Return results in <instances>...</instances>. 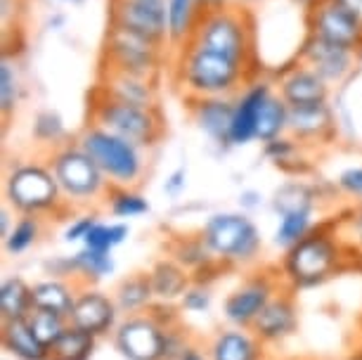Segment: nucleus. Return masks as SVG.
I'll list each match as a JSON object with an SVG mask.
<instances>
[{
	"label": "nucleus",
	"mask_w": 362,
	"mask_h": 360,
	"mask_svg": "<svg viewBox=\"0 0 362 360\" xmlns=\"http://www.w3.org/2000/svg\"><path fill=\"white\" fill-rule=\"evenodd\" d=\"M199 237L223 266H247L258 259L263 249L261 228L244 211L211 214Z\"/></svg>",
	"instance_id": "39448f33"
},
{
	"label": "nucleus",
	"mask_w": 362,
	"mask_h": 360,
	"mask_svg": "<svg viewBox=\"0 0 362 360\" xmlns=\"http://www.w3.org/2000/svg\"><path fill=\"white\" fill-rule=\"evenodd\" d=\"M69 259V273L74 275H83L88 282H100L109 277L116 270L114 256L105 254V251H95L88 247H81L74 256H66Z\"/></svg>",
	"instance_id": "473e14b6"
},
{
	"label": "nucleus",
	"mask_w": 362,
	"mask_h": 360,
	"mask_svg": "<svg viewBox=\"0 0 362 360\" xmlns=\"http://www.w3.org/2000/svg\"><path fill=\"white\" fill-rule=\"evenodd\" d=\"M26 323L31 325L33 335L38 337V342L43 346H50L62 337V332L69 327V318L59 315V313H52V310H40V308H33Z\"/></svg>",
	"instance_id": "58836bf2"
},
{
	"label": "nucleus",
	"mask_w": 362,
	"mask_h": 360,
	"mask_svg": "<svg viewBox=\"0 0 362 360\" xmlns=\"http://www.w3.org/2000/svg\"><path fill=\"white\" fill-rule=\"evenodd\" d=\"M185 187H187V168L177 166L175 171L168 173L166 182H163V192L175 199V197H180L182 192H185Z\"/></svg>",
	"instance_id": "49530a36"
},
{
	"label": "nucleus",
	"mask_w": 362,
	"mask_h": 360,
	"mask_svg": "<svg viewBox=\"0 0 362 360\" xmlns=\"http://www.w3.org/2000/svg\"><path fill=\"white\" fill-rule=\"evenodd\" d=\"M102 93L114 100L128 102V105L149 107L156 110L159 107V79L138 76V74L114 71V69H100L98 86Z\"/></svg>",
	"instance_id": "6ab92c4d"
},
{
	"label": "nucleus",
	"mask_w": 362,
	"mask_h": 360,
	"mask_svg": "<svg viewBox=\"0 0 362 360\" xmlns=\"http://www.w3.org/2000/svg\"><path fill=\"white\" fill-rule=\"evenodd\" d=\"M19 102H22V79H19L17 66L10 59H3L0 64V112H3L5 121L17 112Z\"/></svg>",
	"instance_id": "ea45409f"
},
{
	"label": "nucleus",
	"mask_w": 362,
	"mask_h": 360,
	"mask_svg": "<svg viewBox=\"0 0 362 360\" xmlns=\"http://www.w3.org/2000/svg\"><path fill=\"white\" fill-rule=\"evenodd\" d=\"M47 164L59 182L64 199L69 202L88 204L100 199V197H107V192L112 190L107 175L100 171V166L88 157L78 142H66V145L52 149Z\"/></svg>",
	"instance_id": "6e6552de"
},
{
	"label": "nucleus",
	"mask_w": 362,
	"mask_h": 360,
	"mask_svg": "<svg viewBox=\"0 0 362 360\" xmlns=\"http://www.w3.org/2000/svg\"><path fill=\"white\" fill-rule=\"evenodd\" d=\"M128 235H131V228H128L126 221H114V223L98 221L83 240V247L112 254L116 247H121L128 240Z\"/></svg>",
	"instance_id": "4c0bfd02"
},
{
	"label": "nucleus",
	"mask_w": 362,
	"mask_h": 360,
	"mask_svg": "<svg viewBox=\"0 0 362 360\" xmlns=\"http://www.w3.org/2000/svg\"><path fill=\"white\" fill-rule=\"evenodd\" d=\"M317 202H320V192L303 180L284 182L282 187L275 190V194L270 199L277 216L293 214V211H315Z\"/></svg>",
	"instance_id": "c756f323"
},
{
	"label": "nucleus",
	"mask_w": 362,
	"mask_h": 360,
	"mask_svg": "<svg viewBox=\"0 0 362 360\" xmlns=\"http://www.w3.org/2000/svg\"><path fill=\"white\" fill-rule=\"evenodd\" d=\"M279 291V280L270 273L247 277L223 301V315L232 327H249Z\"/></svg>",
	"instance_id": "f8f14e48"
},
{
	"label": "nucleus",
	"mask_w": 362,
	"mask_h": 360,
	"mask_svg": "<svg viewBox=\"0 0 362 360\" xmlns=\"http://www.w3.org/2000/svg\"><path fill=\"white\" fill-rule=\"evenodd\" d=\"M192 43L261 71V66H256V24L251 8L232 3L221 10H206L199 19Z\"/></svg>",
	"instance_id": "7ed1b4c3"
},
{
	"label": "nucleus",
	"mask_w": 362,
	"mask_h": 360,
	"mask_svg": "<svg viewBox=\"0 0 362 360\" xmlns=\"http://www.w3.org/2000/svg\"><path fill=\"white\" fill-rule=\"evenodd\" d=\"M334 226H337V233L341 240L351 237V242L344 244L348 254L358 251V256H362V204H358V207L348 211V219H344L341 223H334Z\"/></svg>",
	"instance_id": "79ce46f5"
},
{
	"label": "nucleus",
	"mask_w": 362,
	"mask_h": 360,
	"mask_svg": "<svg viewBox=\"0 0 362 360\" xmlns=\"http://www.w3.org/2000/svg\"><path fill=\"white\" fill-rule=\"evenodd\" d=\"M194 126L218 147L230 145L232 117H235V98H197L185 100Z\"/></svg>",
	"instance_id": "aec40b11"
},
{
	"label": "nucleus",
	"mask_w": 362,
	"mask_h": 360,
	"mask_svg": "<svg viewBox=\"0 0 362 360\" xmlns=\"http://www.w3.org/2000/svg\"><path fill=\"white\" fill-rule=\"evenodd\" d=\"M305 31L351 50L362 43V26L339 0H317L305 8Z\"/></svg>",
	"instance_id": "ddd939ff"
},
{
	"label": "nucleus",
	"mask_w": 362,
	"mask_h": 360,
	"mask_svg": "<svg viewBox=\"0 0 362 360\" xmlns=\"http://www.w3.org/2000/svg\"><path fill=\"white\" fill-rule=\"evenodd\" d=\"M0 339H3V349L19 360H50V349L38 342L26 318L3 323Z\"/></svg>",
	"instance_id": "393cba45"
},
{
	"label": "nucleus",
	"mask_w": 362,
	"mask_h": 360,
	"mask_svg": "<svg viewBox=\"0 0 362 360\" xmlns=\"http://www.w3.org/2000/svg\"><path fill=\"white\" fill-rule=\"evenodd\" d=\"M166 45H159L140 33H133L124 26L109 24L102 43V69L138 74V76L159 79L166 62Z\"/></svg>",
	"instance_id": "1a4fd4ad"
},
{
	"label": "nucleus",
	"mask_w": 362,
	"mask_h": 360,
	"mask_svg": "<svg viewBox=\"0 0 362 360\" xmlns=\"http://www.w3.org/2000/svg\"><path fill=\"white\" fill-rule=\"evenodd\" d=\"M296 59L313 66L329 86L344 83L348 76H353L355 66H360L358 57H355V50L329 43V40L313 36V33H305L303 36V43L298 45Z\"/></svg>",
	"instance_id": "4468645a"
},
{
	"label": "nucleus",
	"mask_w": 362,
	"mask_h": 360,
	"mask_svg": "<svg viewBox=\"0 0 362 360\" xmlns=\"http://www.w3.org/2000/svg\"><path fill=\"white\" fill-rule=\"evenodd\" d=\"M76 142L100 166L112 187H135L147 171L145 149L102 126L88 124Z\"/></svg>",
	"instance_id": "20e7f679"
},
{
	"label": "nucleus",
	"mask_w": 362,
	"mask_h": 360,
	"mask_svg": "<svg viewBox=\"0 0 362 360\" xmlns=\"http://www.w3.org/2000/svg\"><path fill=\"white\" fill-rule=\"evenodd\" d=\"M166 327L149 313L126 315L114 330V346L126 360H163Z\"/></svg>",
	"instance_id": "9d476101"
},
{
	"label": "nucleus",
	"mask_w": 362,
	"mask_h": 360,
	"mask_svg": "<svg viewBox=\"0 0 362 360\" xmlns=\"http://www.w3.org/2000/svg\"><path fill=\"white\" fill-rule=\"evenodd\" d=\"M177 360H211V358H209V353H204V351L199 349V346H192V344H189L187 349L180 353V358H177Z\"/></svg>",
	"instance_id": "8fccbe9b"
},
{
	"label": "nucleus",
	"mask_w": 362,
	"mask_h": 360,
	"mask_svg": "<svg viewBox=\"0 0 362 360\" xmlns=\"http://www.w3.org/2000/svg\"><path fill=\"white\" fill-rule=\"evenodd\" d=\"M346 247L337 233V226L322 223L305 235L298 244L284 251L282 275L291 291L313 289L337 275L346 261Z\"/></svg>",
	"instance_id": "f03ea898"
},
{
	"label": "nucleus",
	"mask_w": 362,
	"mask_h": 360,
	"mask_svg": "<svg viewBox=\"0 0 362 360\" xmlns=\"http://www.w3.org/2000/svg\"><path fill=\"white\" fill-rule=\"evenodd\" d=\"M206 353L211 360H263V342L249 327H228L216 332Z\"/></svg>",
	"instance_id": "4be33fe9"
},
{
	"label": "nucleus",
	"mask_w": 362,
	"mask_h": 360,
	"mask_svg": "<svg viewBox=\"0 0 362 360\" xmlns=\"http://www.w3.org/2000/svg\"><path fill=\"white\" fill-rule=\"evenodd\" d=\"M275 91L289 107L320 105V102H329L332 98V86L313 66L298 59L275 74Z\"/></svg>",
	"instance_id": "dca6fc26"
},
{
	"label": "nucleus",
	"mask_w": 362,
	"mask_h": 360,
	"mask_svg": "<svg viewBox=\"0 0 362 360\" xmlns=\"http://www.w3.org/2000/svg\"><path fill=\"white\" fill-rule=\"evenodd\" d=\"M286 133H289V105H286L275 91L268 98V102H265L261 117H258L256 140L265 145V142L282 138V135H286Z\"/></svg>",
	"instance_id": "2f4dec72"
},
{
	"label": "nucleus",
	"mask_w": 362,
	"mask_h": 360,
	"mask_svg": "<svg viewBox=\"0 0 362 360\" xmlns=\"http://www.w3.org/2000/svg\"><path fill=\"white\" fill-rule=\"evenodd\" d=\"M31 135L38 145H45L52 149L66 145V138H69V131H66V124L62 119V114L57 110H40L36 117H33L31 124Z\"/></svg>",
	"instance_id": "f704fd0d"
},
{
	"label": "nucleus",
	"mask_w": 362,
	"mask_h": 360,
	"mask_svg": "<svg viewBox=\"0 0 362 360\" xmlns=\"http://www.w3.org/2000/svg\"><path fill=\"white\" fill-rule=\"evenodd\" d=\"M149 282H152L156 301L173 303V301H180L182 294L189 289V284L194 280L177 261L161 259L154 263L152 270H149Z\"/></svg>",
	"instance_id": "b1692460"
},
{
	"label": "nucleus",
	"mask_w": 362,
	"mask_h": 360,
	"mask_svg": "<svg viewBox=\"0 0 362 360\" xmlns=\"http://www.w3.org/2000/svg\"><path fill=\"white\" fill-rule=\"evenodd\" d=\"M211 306H214V291H211L209 284L197 282V280L189 284V289L180 298V308L185 310V313H192V315L209 313Z\"/></svg>",
	"instance_id": "37998d69"
},
{
	"label": "nucleus",
	"mask_w": 362,
	"mask_h": 360,
	"mask_svg": "<svg viewBox=\"0 0 362 360\" xmlns=\"http://www.w3.org/2000/svg\"><path fill=\"white\" fill-rule=\"evenodd\" d=\"M31 294H33V308L52 310V313L69 318L78 291L66 280H62V277H47V280L31 284Z\"/></svg>",
	"instance_id": "bb28decb"
},
{
	"label": "nucleus",
	"mask_w": 362,
	"mask_h": 360,
	"mask_svg": "<svg viewBox=\"0 0 362 360\" xmlns=\"http://www.w3.org/2000/svg\"><path fill=\"white\" fill-rule=\"evenodd\" d=\"M31 310H33L31 284L17 275L5 277L3 284H0V315H3V323L24 320V318H29Z\"/></svg>",
	"instance_id": "c85d7f7f"
},
{
	"label": "nucleus",
	"mask_w": 362,
	"mask_h": 360,
	"mask_svg": "<svg viewBox=\"0 0 362 360\" xmlns=\"http://www.w3.org/2000/svg\"><path fill=\"white\" fill-rule=\"evenodd\" d=\"M100 221V216L98 214H86V216H81V219H74L69 226H66V230H64V242H69V244H74V242H81L83 244V240L88 237V233L95 228V223Z\"/></svg>",
	"instance_id": "a18cd8bd"
},
{
	"label": "nucleus",
	"mask_w": 362,
	"mask_h": 360,
	"mask_svg": "<svg viewBox=\"0 0 362 360\" xmlns=\"http://www.w3.org/2000/svg\"><path fill=\"white\" fill-rule=\"evenodd\" d=\"M119 315H121V310H119V306H116L114 296H107L105 291H100V289L83 287V289H78L76 301H74V308L69 313V325L100 339L119 327V323H121Z\"/></svg>",
	"instance_id": "f3484780"
},
{
	"label": "nucleus",
	"mask_w": 362,
	"mask_h": 360,
	"mask_svg": "<svg viewBox=\"0 0 362 360\" xmlns=\"http://www.w3.org/2000/svg\"><path fill=\"white\" fill-rule=\"evenodd\" d=\"M47 26H50V29H54V31H59L64 26V15H54V17H50L47 19Z\"/></svg>",
	"instance_id": "864d4df0"
},
{
	"label": "nucleus",
	"mask_w": 362,
	"mask_h": 360,
	"mask_svg": "<svg viewBox=\"0 0 362 360\" xmlns=\"http://www.w3.org/2000/svg\"><path fill=\"white\" fill-rule=\"evenodd\" d=\"M204 8L199 0H166V22H168V47L180 50L194 38Z\"/></svg>",
	"instance_id": "5701e85b"
},
{
	"label": "nucleus",
	"mask_w": 362,
	"mask_h": 360,
	"mask_svg": "<svg viewBox=\"0 0 362 360\" xmlns=\"http://www.w3.org/2000/svg\"><path fill=\"white\" fill-rule=\"evenodd\" d=\"M5 202L19 216H45L57 211L64 194L50 164L24 161L12 166L5 178Z\"/></svg>",
	"instance_id": "0eeeda50"
},
{
	"label": "nucleus",
	"mask_w": 362,
	"mask_h": 360,
	"mask_svg": "<svg viewBox=\"0 0 362 360\" xmlns=\"http://www.w3.org/2000/svg\"><path fill=\"white\" fill-rule=\"evenodd\" d=\"M313 216H315V211H293V214L279 216L275 235H272L275 247H282L286 251V249H291L293 244H298L305 235H310L313 230L317 228Z\"/></svg>",
	"instance_id": "72a5a7b5"
},
{
	"label": "nucleus",
	"mask_w": 362,
	"mask_h": 360,
	"mask_svg": "<svg viewBox=\"0 0 362 360\" xmlns=\"http://www.w3.org/2000/svg\"><path fill=\"white\" fill-rule=\"evenodd\" d=\"M170 254H173V261L180 263V266L194 277L209 273L211 268H221L223 266V263L218 261L214 254H211V249L204 244V240L199 235L180 237V240H175Z\"/></svg>",
	"instance_id": "cd10ccee"
},
{
	"label": "nucleus",
	"mask_w": 362,
	"mask_h": 360,
	"mask_svg": "<svg viewBox=\"0 0 362 360\" xmlns=\"http://www.w3.org/2000/svg\"><path fill=\"white\" fill-rule=\"evenodd\" d=\"M109 24L168 47L166 0H109Z\"/></svg>",
	"instance_id": "9b49d317"
},
{
	"label": "nucleus",
	"mask_w": 362,
	"mask_h": 360,
	"mask_svg": "<svg viewBox=\"0 0 362 360\" xmlns=\"http://www.w3.org/2000/svg\"><path fill=\"white\" fill-rule=\"evenodd\" d=\"M261 76L258 69L202 47L189 40L175 50L173 81L185 100L197 98H235L249 81Z\"/></svg>",
	"instance_id": "f257e3e1"
},
{
	"label": "nucleus",
	"mask_w": 362,
	"mask_h": 360,
	"mask_svg": "<svg viewBox=\"0 0 362 360\" xmlns=\"http://www.w3.org/2000/svg\"><path fill=\"white\" fill-rule=\"evenodd\" d=\"M298 330V308L289 291H277L272 301L265 306L263 313L251 325V332L263 344H279Z\"/></svg>",
	"instance_id": "412c9836"
},
{
	"label": "nucleus",
	"mask_w": 362,
	"mask_h": 360,
	"mask_svg": "<svg viewBox=\"0 0 362 360\" xmlns=\"http://www.w3.org/2000/svg\"><path fill=\"white\" fill-rule=\"evenodd\" d=\"M237 5H242V8H254L258 3H265V0H235Z\"/></svg>",
	"instance_id": "5fc2aeb1"
},
{
	"label": "nucleus",
	"mask_w": 362,
	"mask_h": 360,
	"mask_svg": "<svg viewBox=\"0 0 362 360\" xmlns=\"http://www.w3.org/2000/svg\"><path fill=\"white\" fill-rule=\"evenodd\" d=\"M348 360H362V351H355V353H353V356H351V358H348Z\"/></svg>",
	"instance_id": "13d9d810"
},
{
	"label": "nucleus",
	"mask_w": 362,
	"mask_h": 360,
	"mask_svg": "<svg viewBox=\"0 0 362 360\" xmlns=\"http://www.w3.org/2000/svg\"><path fill=\"white\" fill-rule=\"evenodd\" d=\"M344 8L351 12V15L358 19V24L362 26V0H339Z\"/></svg>",
	"instance_id": "3c124183"
},
{
	"label": "nucleus",
	"mask_w": 362,
	"mask_h": 360,
	"mask_svg": "<svg viewBox=\"0 0 362 360\" xmlns=\"http://www.w3.org/2000/svg\"><path fill=\"white\" fill-rule=\"evenodd\" d=\"M272 93H275V81L256 76L235 95V117L230 131L232 147H244L256 140L258 117Z\"/></svg>",
	"instance_id": "2eb2a0df"
},
{
	"label": "nucleus",
	"mask_w": 362,
	"mask_h": 360,
	"mask_svg": "<svg viewBox=\"0 0 362 360\" xmlns=\"http://www.w3.org/2000/svg\"><path fill=\"white\" fill-rule=\"evenodd\" d=\"M40 233H43L40 216H19L10 230V235L3 240L5 251L12 256L26 254L31 247H36V242L40 240Z\"/></svg>",
	"instance_id": "e433bc0d"
},
{
	"label": "nucleus",
	"mask_w": 362,
	"mask_h": 360,
	"mask_svg": "<svg viewBox=\"0 0 362 360\" xmlns=\"http://www.w3.org/2000/svg\"><path fill=\"white\" fill-rule=\"evenodd\" d=\"M12 226H15V219H12V207H10V204H5L3 211H0V235H3V240L10 235Z\"/></svg>",
	"instance_id": "09e8293b"
},
{
	"label": "nucleus",
	"mask_w": 362,
	"mask_h": 360,
	"mask_svg": "<svg viewBox=\"0 0 362 360\" xmlns=\"http://www.w3.org/2000/svg\"><path fill=\"white\" fill-rule=\"evenodd\" d=\"M355 57H358V64H362V43L358 45V50H355Z\"/></svg>",
	"instance_id": "6e6d98bb"
},
{
	"label": "nucleus",
	"mask_w": 362,
	"mask_h": 360,
	"mask_svg": "<svg viewBox=\"0 0 362 360\" xmlns=\"http://www.w3.org/2000/svg\"><path fill=\"white\" fill-rule=\"evenodd\" d=\"M98 346V337L69 325L62 337L50 346V360H90Z\"/></svg>",
	"instance_id": "7c9ffc66"
},
{
	"label": "nucleus",
	"mask_w": 362,
	"mask_h": 360,
	"mask_svg": "<svg viewBox=\"0 0 362 360\" xmlns=\"http://www.w3.org/2000/svg\"><path fill=\"white\" fill-rule=\"evenodd\" d=\"M239 209H242L244 214H254L256 209H261V204H263V194L258 192V190L254 187H247V190H242L239 192Z\"/></svg>",
	"instance_id": "de8ad7c7"
},
{
	"label": "nucleus",
	"mask_w": 362,
	"mask_h": 360,
	"mask_svg": "<svg viewBox=\"0 0 362 360\" xmlns=\"http://www.w3.org/2000/svg\"><path fill=\"white\" fill-rule=\"evenodd\" d=\"M313 3H317V0H305V5H308V8H310Z\"/></svg>",
	"instance_id": "bf43d9fd"
},
{
	"label": "nucleus",
	"mask_w": 362,
	"mask_h": 360,
	"mask_svg": "<svg viewBox=\"0 0 362 360\" xmlns=\"http://www.w3.org/2000/svg\"><path fill=\"white\" fill-rule=\"evenodd\" d=\"M107 207L109 214L119 221L128 219H140V216L149 214V202L145 194H140L133 187H112L107 192Z\"/></svg>",
	"instance_id": "c9c22d12"
},
{
	"label": "nucleus",
	"mask_w": 362,
	"mask_h": 360,
	"mask_svg": "<svg viewBox=\"0 0 362 360\" xmlns=\"http://www.w3.org/2000/svg\"><path fill=\"white\" fill-rule=\"evenodd\" d=\"M339 119L334 114L329 102L320 105H300L289 107V135L296 138L300 145H317V142H332L339 133Z\"/></svg>",
	"instance_id": "a211bd4d"
},
{
	"label": "nucleus",
	"mask_w": 362,
	"mask_h": 360,
	"mask_svg": "<svg viewBox=\"0 0 362 360\" xmlns=\"http://www.w3.org/2000/svg\"><path fill=\"white\" fill-rule=\"evenodd\" d=\"M337 187H339V192H344L348 197H353V199L362 202V164L344 168L337 178Z\"/></svg>",
	"instance_id": "c03bdc74"
},
{
	"label": "nucleus",
	"mask_w": 362,
	"mask_h": 360,
	"mask_svg": "<svg viewBox=\"0 0 362 360\" xmlns=\"http://www.w3.org/2000/svg\"><path fill=\"white\" fill-rule=\"evenodd\" d=\"M57 3H66V5H78V3H86V0H57Z\"/></svg>",
	"instance_id": "4d7b16f0"
},
{
	"label": "nucleus",
	"mask_w": 362,
	"mask_h": 360,
	"mask_svg": "<svg viewBox=\"0 0 362 360\" xmlns=\"http://www.w3.org/2000/svg\"><path fill=\"white\" fill-rule=\"evenodd\" d=\"M90 124L102 126L121 138L135 142L142 149L154 147L163 138V117L161 110L128 105V102L114 100L95 88L90 95Z\"/></svg>",
	"instance_id": "423d86ee"
},
{
	"label": "nucleus",
	"mask_w": 362,
	"mask_h": 360,
	"mask_svg": "<svg viewBox=\"0 0 362 360\" xmlns=\"http://www.w3.org/2000/svg\"><path fill=\"white\" fill-rule=\"evenodd\" d=\"M298 149H300V142L296 138H291L289 133L282 135V138H275L270 142H265L263 145V154L268 157L272 164L286 168L291 164V161H298Z\"/></svg>",
	"instance_id": "a19ab883"
},
{
	"label": "nucleus",
	"mask_w": 362,
	"mask_h": 360,
	"mask_svg": "<svg viewBox=\"0 0 362 360\" xmlns=\"http://www.w3.org/2000/svg\"><path fill=\"white\" fill-rule=\"evenodd\" d=\"M204 12L206 10H221V8H228V5H232L235 0H199Z\"/></svg>",
	"instance_id": "603ef678"
},
{
	"label": "nucleus",
	"mask_w": 362,
	"mask_h": 360,
	"mask_svg": "<svg viewBox=\"0 0 362 360\" xmlns=\"http://www.w3.org/2000/svg\"><path fill=\"white\" fill-rule=\"evenodd\" d=\"M114 301L124 315L147 313L156 303L152 282H149V273H135L128 275L126 280H121L114 291Z\"/></svg>",
	"instance_id": "a878e982"
}]
</instances>
